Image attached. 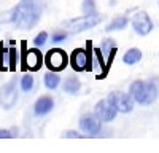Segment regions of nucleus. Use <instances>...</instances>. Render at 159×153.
<instances>
[{"label":"nucleus","mask_w":159,"mask_h":153,"mask_svg":"<svg viewBox=\"0 0 159 153\" xmlns=\"http://www.w3.org/2000/svg\"><path fill=\"white\" fill-rule=\"evenodd\" d=\"M62 137H65V139H86L88 136L83 132H78V131H67V132H64L62 134Z\"/></svg>","instance_id":"nucleus-23"},{"label":"nucleus","mask_w":159,"mask_h":153,"mask_svg":"<svg viewBox=\"0 0 159 153\" xmlns=\"http://www.w3.org/2000/svg\"><path fill=\"white\" fill-rule=\"evenodd\" d=\"M132 27H134L135 34L145 37V35H148L153 30L154 26H153V21L148 16L147 11H137L135 16L132 18Z\"/></svg>","instance_id":"nucleus-9"},{"label":"nucleus","mask_w":159,"mask_h":153,"mask_svg":"<svg viewBox=\"0 0 159 153\" xmlns=\"http://www.w3.org/2000/svg\"><path fill=\"white\" fill-rule=\"evenodd\" d=\"M32 88H34V76L29 73L24 75L21 78V89L24 93H29V91H32Z\"/></svg>","instance_id":"nucleus-20"},{"label":"nucleus","mask_w":159,"mask_h":153,"mask_svg":"<svg viewBox=\"0 0 159 153\" xmlns=\"http://www.w3.org/2000/svg\"><path fill=\"white\" fill-rule=\"evenodd\" d=\"M65 38H67V32H54L52 34V37H51V40H52V43H61V42H64Z\"/></svg>","instance_id":"nucleus-24"},{"label":"nucleus","mask_w":159,"mask_h":153,"mask_svg":"<svg viewBox=\"0 0 159 153\" xmlns=\"http://www.w3.org/2000/svg\"><path fill=\"white\" fill-rule=\"evenodd\" d=\"M52 109H54V99L49 97V96H42L34 105L37 117H45V115H48Z\"/></svg>","instance_id":"nucleus-12"},{"label":"nucleus","mask_w":159,"mask_h":153,"mask_svg":"<svg viewBox=\"0 0 159 153\" xmlns=\"http://www.w3.org/2000/svg\"><path fill=\"white\" fill-rule=\"evenodd\" d=\"M94 113L97 115V118L102 123H108V121L115 120L118 110L113 107V104H111L108 99H103V100H99L97 102V105L94 109Z\"/></svg>","instance_id":"nucleus-11"},{"label":"nucleus","mask_w":159,"mask_h":153,"mask_svg":"<svg viewBox=\"0 0 159 153\" xmlns=\"http://www.w3.org/2000/svg\"><path fill=\"white\" fill-rule=\"evenodd\" d=\"M21 70H32V72H37L42 69V64L45 61V58L42 56L40 49L32 48V49H27V43L24 40L21 42Z\"/></svg>","instance_id":"nucleus-4"},{"label":"nucleus","mask_w":159,"mask_h":153,"mask_svg":"<svg viewBox=\"0 0 159 153\" xmlns=\"http://www.w3.org/2000/svg\"><path fill=\"white\" fill-rule=\"evenodd\" d=\"M42 13H43V8L38 0H21L15 8L10 10L0 19L3 22H11L18 29L30 30L38 24L40 18H42Z\"/></svg>","instance_id":"nucleus-1"},{"label":"nucleus","mask_w":159,"mask_h":153,"mask_svg":"<svg viewBox=\"0 0 159 153\" xmlns=\"http://www.w3.org/2000/svg\"><path fill=\"white\" fill-rule=\"evenodd\" d=\"M80 88H81V83L75 76H70V78H67L64 81V91L67 94H76L80 91Z\"/></svg>","instance_id":"nucleus-16"},{"label":"nucleus","mask_w":159,"mask_h":153,"mask_svg":"<svg viewBox=\"0 0 159 153\" xmlns=\"http://www.w3.org/2000/svg\"><path fill=\"white\" fill-rule=\"evenodd\" d=\"M8 59H10V48H5L3 43H0V72H5L8 67Z\"/></svg>","instance_id":"nucleus-19"},{"label":"nucleus","mask_w":159,"mask_h":153,"mask_svg":"<svg viewBox=\"0 0 159 153\" xmlns=\"http://www.w3.org/2000/svg\"><path fill=\"white\" fill-rule=\"evenodd\" d=\"M100 49H102V53H103L105 59H107V58L111 54V51L116 49V43H115V40H111V38H103L102 43H100Z\"/></svg>","instance_id":"nucleus-18"},{"label":"nucleus","mask_w":159,"mask_h":153,"mask_svg":"<svg viewBox=\"0 0 159 153\" xmlns=\"http://www.w3.org/2000/svg\"><path fill=\"white\" fill-rule=\"evenodd\" d=\"M129 24V19L126 16H116L111 19V22L105 27V30L107 32H115V30H123L126 26Z\"/></svg>","instance_id":"nucleus-14"},{"label":"nucleus","mask_w":159,"mask_h":153,"mask_svg":"<svg viewBox=\"0 0 159 153\" xmlns=\"http://www.w3.org/2000/svg\"><path fill=\"white\" fill-rule=\"evenodd\" d=\"M13 132H15V131L0 129V139H13Z\"/></svg>","instance_id":"nucleus-25"},{"label":"nucleus","mask_w":159,"mask_h":153,"mask_svg":"<svg viewBox=\"0 0 159 153\" xmlns=\"http://www.w3.org/2000/svg\"><path fill=\"white\" fill-rule=\"evenodd\" d=\"M43 83H45V86H46L48 89H56V88L59 86V83H61V76L57 75V72L49 70V72L45 73V76H43Z\"/></svg>","instance_id":"nucleus-15"},{"label":"nucleus","mask_w":159,"mask_h":153,"mask_svg":"<svg viewBox=\"0 0 159 153\" xmlns=\"http://www.w3.org/2000/svg\"><path fill=\"white\" fill-rule=\"evenodd\" d=\"M89 53L88 48H75L70 54V66L75 72H84L88 69Z\"/></svg>","instance_id":"nucleus-10"},{"label":"nucleus","mask_w":159,"mask_h":153,"mask_svg":"<svg viewBox=\"0 0 159 153\" xmlns=\"http://www.w3.org/2000/svg\"><path fill=\"white\" fill-rule=\"evenodd\" d=\"M84 15H91V13H97V5H96V0H83V5H81Z\"/></svg>","instance_id":"nucleus-21"},{"label":"nucleus","mask_w":159,"mask_h":153,"mask_svg":"<svg viewBox=\"0 0 159 153\" xmlns=\"http://www.w3.org/2000/svg\"><path fill=\"white\" fill-rule=\"evenodd\" d=\"M18 100V89H16V81L11 80L0 86V105L3 109H11Z\"/></svg>","instance_id":"nucleus-8"},{"label":"nucleus","mask_w":159,"mask_h":153,"mask_svg":"<svg viewBox=\"0 0 159 153\" xmlns=\"http://www.w3.org/2000/svg\"><path fill=\"white\" fill-rule=\"evenodd\" d=\"M102 21H103V15H100V13H91V15H84V16H78V18H72L69 21H64L62 27L67 34H80L88 29L96 27Z\"/></svg>","instance_id":"nucleus-3"},{"label":"nucleus","mask_w":159,"mask_h":153,"mask_svg":"<svg viewBox=\"0 0 159 153\" xmlns=\"http://www.w3.org/2000/svg\"><path fill=\"white\" fill-rule=\"evenodd\" d=\"M45 64L52 72H62L67 67V64H70V56H67L62 48H52L45 56Z\"/></svg>","instance_id":"nucleus-5"},{"label":"nucleus","mask_w":159,"mask_h":153,"mask_svg":"<svg viewBox=\"0 0 159 153\" xmlns=\"http://www.w3.org/2000/svg\"><path fill=\"white\" fill-rule=\"evenodd\" d=\"M113 107L119 112V113H129L132 112V109H134V97H132L130 94H126L123 91H111L107 97Z\"/></svg>","instance_id":"nucleus-6"},{"label":"nucleus","mask_w":159,"mask_h":153,"mask_svg":"<svg viewBox=\"0 0 159 153\" xmlns=\"http://www.w3.org/2000/svg\"><path fill=\"white\" fill-rule=\"evenodd\" d=\"M142 56H143V53H142L139 48H130V49H127L126 53H124L123 62L126 64V66H134V64L140 62Z\"/></svg>","instance_id":"nucleus-13"},{"label":"nucleus","mask_w":159,"mask_h":153,"mask_svg":"<svg viewBox=\"0 0 159 153\" xmlns=\"http://www.w3.org/2000/svg\"><path fill=\"white\" fill-rule=\"evenodd\" d=\"M129 94L140 105H151L157 97V86L151 80L150 81L135 80L129 86Z\"/></svg>","instance_id":"nucleus-2"},{"label":"nucleus","mask_w":159,"mask_h":153,"mask_svg":"<svg viewBox=\"0 0 159 153\" xmlns=\"http://www.w3.org/2000/svg\"><path fill=\"white\" fill-rule=\"evenodd\" d=\"M46 40H48V34H46V32H40V34L34 38V45H35L37 48H40V46H43V45L46 43Z\"/></svg>","instance_id":"nucleus-22"},{"label":"nucleus","mask_w":159,"mask_h":153,"mask_svg":"<svg viewBox=\"0 0 159 153\" xmlns=\"http://www.w3.org/2000/svg\"><path fill=\"white\" fill-rule=\"evenodd\" d=\"M102 121L97 118L96 113H84L81 118H80L78 124H80V129H81L88 137H96L100 134L102 131Z\"/></svg>","instance_id":"nucleus-7"},{"label":"nucleus","mask_w":159,"mask_h":153,"mask_svg":"<svg viewBox=\"0 0 159 153\" xmlns=\"http://www.w3.org/2000/svg\"><path fill=\"white\" fill-rule=\"evenodd\" d=\"M18 62H19V49L15 48V46H11L10 48V59H8V69L11 72H16Z\"/></svg>","instance_id":"nucleus-17"}]
</instances>
